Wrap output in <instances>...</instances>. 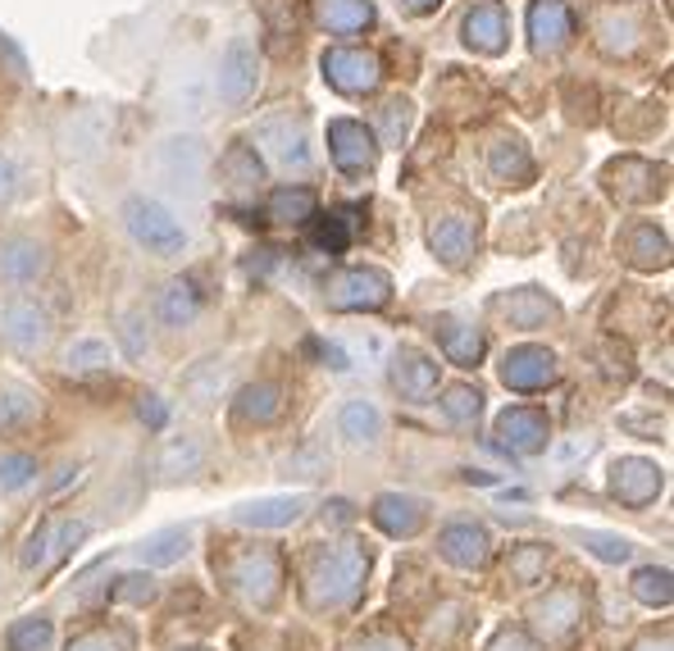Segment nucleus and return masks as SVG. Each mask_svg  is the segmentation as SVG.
<instances>
[{
	"mask_svg": "<svg viewBox=\"0 0 674 651\" xmlns=\"http://www.w3.org/2000/svg\"><path fill=\"white\" fill-rule=\"evenodd\" d=\"M151 596H155V588H151V579H142V575L119 579V588H115V602H151Z\"/></svg>",
	"mask_w": 674,
	"mask_h": 651,
	"instance_id": "nucleus-22",
	"label": "nucleus"
},
{
	"mask_svg": "<svg viewBox=\"0 0 674 651\" xmlns=\"http://www.w3.org/2000/svg\"><path fill=\"white\" fill-rule=\"evenodd\" d=\"M196 310H201V297H196V288L192 282H169V288L160 292V320L169 324V328H183V324H192L196 320Z\"/></svg>",
	"mask_w": 674,
	"mask_h": 651,
	"instance_id": "nucleus-9",
	"label": "nucleus"
},
{
	"mask_svg": "<svg viewBox=\"0 0 674 651\" xmlns=\"http://www.w3.org/2000/svg\"><path fill=\"white\" fill-rule=\"evenodd\" d=\"M634 592L642 596V602H670V575L665 569H642V575L634 579Z\"/></svg>",
	"mask_w": 674,
	"mask_h": 651,
	"instance_id": "nucleus-20",
	"label": "nucleus"
},
{
	"mask_svg": "<svg viewBox=\"0 0 674 651\" xmlns=\"http://www.w3.org/2000/svg\"><path fill=\"white\" fill-rule=\"evenodd\" d=\"M28 414H33V397L28 393H19V387H5V393H0V429L23 424Z\"/></svg>",
	"mask_w": 674,
	"mask_h": 651,
	"instance_id": "nucleus-18",
	"label": "nucleus"
},
{
	"mask_svg": "<svg viewBox=\"0 0 674 651\" xmlns=\"http://www.w3.org/2000/svg\"><path fill=\"white\" fill-rule=\"evenodd\" d=\"M301 510H305V497H261L238 506V519L251 529H282V525H297Z\"/></svg>",
	"mask_w": 674,
	"mask_h": 651,
	"instance_id": "nucleus-7",
	"label": "nucleus"
},
{
	"mask_svg": "<svg viewBox=\"0 0 674 651\" xmlns=\"http://www.w3.org/2000/svg\"><path fill=\"white\" fill-rule=\"evenodd\" d=\"M33 474H37L33 456H0V492H19Z\"/></svg>",
	"mask_w": 674,
	"mask_h": 651,
	"instance_id": "nucleus-16",
	"label": "nucleus"
},
{
	"mask_svg": "<svg viewBox=\"0 0 674 651\" xmlns=\"http://www.w3.org/2000/svg\"><path fill=\"white\" fill-rule=\"evenodd\" d=\"M137 556H142L146 565H173V560H183V556H188V529L151 533V538L137 546Z\"/></svg>",
	"mask_w": 674,
	"mask_h": 651,
	"instance_id": "nucleus-10",
	"label": "nucleus"
},
{
	"mask_svg": "<svg viewBox=\"0 0 674 651\" xmlns=\"http://www.w3.org/2000/svg\"><path fill=\"white\" fill-rule=\"evenodd\" d=\"M123 351L128 355H142L146 351V333H142V315H123Z\"/></svg>",
	"mask_w": 674,
	"mask_h": 651,
	"instance_id": "nucleus-23",
	"label": "nucleus"
},
{
	"mask_svg": "<svg viewBox=\"0 0 674 651\" xmlns=\"http://www.w3.org/2000/svg\"><path fill=\"white\" fill-rule=\"evenodd\" d=\"M0 333H5V342L23 355H37L46 351L50 342V315L37 305V301H5L0 305Z\"/></svg>",
	"mask_w": 674,
	"mask_h": 651,
	"instance_id": "nucleus-3",
	"label": "nucleus"
},
{
	"mask_svg": "<svg viewBox=\"0 0 674 651\" xmlns=\"http://www.w3.org/2000/svg\"><path fill=\"white\" fill-rule=\"evenodd\" d=\"M224 378H228L224 360H205V364H196V370L183 378V387H188V397H192L196 406H205V401H215V397L224 393Z\"/></svg>",
	"mask_w": 674,
	"mask_h": 651,
	"instance_id": "nucleus-11",
	"label": "nucleus"
},
{
	"mask_svg": "<svg viewBox=\"0 0 674 651\" xmlns=\"http://www.w3.org/2000/svg\"><path fill=\"white\" fill-rule=\"evenodd\" d=\"M542 560H547V552H542V546H533V552H525L520 560H515V565H520V575H525V579H533Z\"/></svg>",
	"mask_w": 674,
	"mask_h": 651,
	"instance_id": "nucleus-24",
	"label": "nucleus"
},
{
	"mask_svg": "<svg viewBox=\"0 0 674 651\" xmlns=\"http://www.w3.org/2000/svg\"><path fill=\"white\" fill-rule=\"evenodd\" d=\"M347 238H342V228H337V224H324L320 228V246H342Z\"/></svg>",
	"mask_w": 674,
	"mask_h": 651,
	"instance_id": "nucleus-26",
	"label": "nucleus"
},
{
	"mask_svg": "<svg viewBox=\"0 0 674 651\" xmlns=\"http://www.w3.org/2000/svg\"><path fill=\"white\" fill-rule=\"evenodd\" d=\"M10 196H14V165L0 160V201H10Z\"/></svg>",
	"mask_w": 674,
	"mask_h": 651,
	"instance_id": "nucleus-25",
	"label": "nucleus"
},
{
	"mask_svg": "<svg viewBox=\"0 0 674 651\" xmlns=\"http://www.w3.org/2000/svg\"><path fill=\"white\" fill-rule=\"evenodd\" d=\"M123 215H128V232L155 255H178L188 246V232L183 224H178L160 201H146V196H133L123 205Z\"/></svg>",
	"mask_w": 674,
	"mask_h": 651,
	"instance_id": "nucleus-1",
	"label": "nucleus"
},
{
	"mask_svg": "<svg viewBox=\"0 0 674 651\" xmlns=\"http://www.w3.org/2000/svg\"><path fill=\"white\" fill-rule=\"evenodd\" d=\"M50 269V255L37 238H5L0 242V278L10 282H37Z\"/></svg>",
	"mask_w": 674,
	"mask_h": 651,
	"instance_id": "nucleus-6",
	"label": "nucleus"
},
{
	"mask_svg": "<svg viewBox=\"0 0 674 651\" xmlns=\"http://www.w3.org/2000/svg\"><path fill=\"white\" fill-rule=\"evenodd\" d=\"M205 465V447L196 437H173L169 447L160 451V474L165 479H188V474H201Z\"/></svg>",
	"mask_w": 674,
	"mask_h": 651,
	"instance_id": "nucleus-8",
	"label": "nucleus"
},
{
	"mask_svg": "<svg viewBox=\"0 0 674 651\" xmlns=\"http://www.w3.org/2000/svg\"><path fill=\"white\" fill-rule=\"evenodd\" d=\"M370 569V556L360 560V556H342V552H333L328 560H320L315 565V575H310V583H315V596L328 588V596L324 602H342V596H351L356 592V583H360V575ZM320 602V606H324Z\"/></svg>",
	"mask_w": 674,
	"mask_h": 651,
	"instance_id": "nucleus-5",
	"label": "nucleus"
},
{
	"mask_svg": "<svg viewBox=\"0 0 674 651\" xmlns=\"http://www.w3.org/2000/svg\"><path fill=\"white\" fill-rule=\"evenodd\" d=\"M46 642H50V624L46 619H28V624H19V629L10 634L14 651H46Z\"/></svg>",
	"mask_w": 674,
	"mask_h": 651,
	"instance_id": "nucleus-19",
	"label": "nucleus"
},
{
	"mask_svg": "<svg viewBox=\"0 0 674 651\" xmlns=\"http://www.w3.org/2000/svg\"><path fill=\"white\" fill-rule=\"evenodd\" d=\"M583 542L592 546L598 556H606V560H629L634 556V546L625 542V538H606V533H583Z\"/></svg>",
	"mask_w": 674,
	"mask_h": 651,
	"instance_id": "nucleus-21",
	"label": "nucleus"
},
{
	"mask_svg": "<svg viewBox=\"0 0 674 651\" xmlns=\"http://www.w3.org/2000/svg\"><path fill=\"white\" fill-rule=\"evenodd\" d=\"M320 479V474H328V451L324 447H301V451H292V460H288V479Z\"/></svg>",
	"mask_w": 674,
	"mask_h": 651,
	"instance_id": "nucleus-17",
	"label": "nucleus"
},
{
	"mask_svg": "<svg viewBox=\"0 0 674 651\" xmlns=\"http://www.w3.org/2000/svg\"><path fill=\"white\" fill-rule=\"evenodd\" d=\"M238 414H242V420H274V414H278V387H274V383L246 387Z\"/></svg>",
	"mask_w": 674,
	"mask_h": 651,
	"instance_id": "nucleus-15",
	"label": "nucleus"
},
{
	"mask_svg": "<svg viewBox=\"0 0 674 651\" xmlns=\"http://www.w3.org/2000/svg\"><path fill=\"white\" fill-rule=\"evenodd\" d=\"M443 546H447V556L456 565H483L488 560V538H483V529H452L443 538Z\"/></svg>",
	"mask_w": 674,
	"mask_h": 651,
	"instance_id": "nucleus-12",
	"label": "nucleus"
},
{
	"mask_svg": "<svg viewBox=\"0 0 674 651\" xmlns=\"http://www.w3.org/2000/svg\"><path fill=\"white\" fill-rule=\"evenodd\" d=\"M255 77H261V64H255V46L246 37L228 41L224 60H219V96L228 106H246L255 92Z\"/></svg>",
	"mask_w": 674,
	"mask_h": 651,
	"instance_id": "nucleus-4",
	"label": "nucleus"
},
{
	"mask_svg": "<svg viewBox=\"0 0 674 651\" xmlns=\"http://www.w3.org/2000/svg\"><path fill=\"white\" fill-rule=\"evenodd\" d=\"M378 410L370 406V401H351V406H342V433L351 437V442H374L378 437Z\"/></svg>",
	"mask_w": 674,
	"mask_h": 651,
	"instance_id": "nucleus-13",
	"label": "nucleus"
},
{
	"mask_svg": "<svg viewBox=\"0 0 674 651\" xmlns=\"http://www.w3.org/2000/svg\"><path fill=\"white\" fill-rule=\"evenodd\" d=\"M155 173L169 192H188L196 196L201 192V178H205V150L196 137H169L155 150Z\"/></svg>",
	"mask_w": 674,
	"mask_h": 651,
	"instance_id": "nucleus-2",
	"label": "nucleus"
},
{
	"mask_svg": "<svg viewBox=\"0 0 674 651\" xmlns=\"http://www.w3.org/2000/svg\"><path fill=\"white\" fill-rule=\"evenodd\" d=\"M64 364H69V370H106L110 347L100 342V337H77V342L64 351Z\"/></svg>",
	"mask_w": 674,
	"mask_h": 651,
	"instance_id": "nucleus-14",
	"label": "nucleus"
}]
</instances>
